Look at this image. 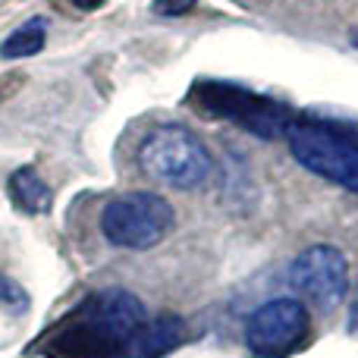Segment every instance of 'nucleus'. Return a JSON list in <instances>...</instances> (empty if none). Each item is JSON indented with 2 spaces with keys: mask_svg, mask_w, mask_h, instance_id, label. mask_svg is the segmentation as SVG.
<instances>
[{
  "mask_svg": "<svg viewBox=\"0 0 358 358\" xmlns=\"http://www.w3.org/2000/svg\"><path fill=\"white\" fill-rule=\"evenodd\" d=\"M182 340L179 317L151 321L129 289L92 292L50 343L60 358H157Z\"/></svg>",
  "mask_w": 358,
  "mask_h": 358,
  "instance_id": "nucleus-1",
  "label": "nucleus"
},
{
  "mask_svg": "<svg viewBox=\"0 0 358 358\" xmlns=\"http://www.w3.org/2000/svg\"><path fill=\"white\" fill-rule=\"evenodd\" d=\"M138 167L145 176L167 189H201L214 173V157L208 145L185 126H157L138 145Z\"/></svg>",
  "mask_w": 358,
  "mask_h": 358,
  "instance_id": "nucleus-2",
  "label": "nucleus"
},
{
  "mask_svg": "<svg viewBox=\"0 0 358 358\" xmlns=\"http://www.w3.org/2000/svg\"><path fill=\"white\" fill-rule=\"evenodd\" d=\"M289 151L308 173L358 195V136L321 120L292 117L286 129Z\"/></svg>",
  "mask_w": 358,
  "mask_h": 358,
  "instance_id": "nucleus-3",
  "label": "nucleus"
},
{
  "mask_svg": "<svg viewBox=\"0 0 358 358\" xmlns=\"http://www.w3.org/2000/svg\"><path fill=\"white\" fill-rule=\"evenodd\" d=\"M176 227V210L157 192H123L101 210V233L126 252H148L161 245Z\"/></svg>",
  "mask_w": 358,
  "mask_h": 358,
  "instance_id": "nucleus-4",
  "label": "nucleus"
},
{
  "mask_svg": "<svg viewBox=\"0 0 358 358\" xmlns=\"http://www.w3.org/2000/svg\"><path fill=\"white\" fill-rule=\"evenodd\" d=\"M189 104L198 107V113H208L217 120H229L233 126L252 132L261 138L286 136L292 123V110L277 101L255 94L248 88L227 85V82H198L189 94Z\"/></svg>",
  "mask_w": 358,
  "mask_h": 358,
  "instance_id": "nucleus-5",
  "label": "nucleus"
},
{
  "mask_svg": "<svg viewBox=\"0 0 358 358\" xmlns=\"http://www.w3.org/2000/svg\"><path fill=\"white\" fill-rule=\"evenodd\" d=\"M311 334V315L302 299H271L245 317V346L258 358H283Z\"/></svg>",
  "mask_w": 358,
  "mask_h": 358,
  "instance_id": "nucleus-6",
  "label": "nucleus"
},
{
  "mask_svg": "<svg viewBox=\"0 0 358 358\" xmlns=\"http://www.w3.org/2000/svg\"><path fill=\"white\" fill-rule=\"evenodd\" d=\"M286 283L292 286L296 296L308 299L315 308L334 311L349 292L346 255L340 248L327 245V242L308 245L292 258L289 271H286Z\"/></svg>",
  "mask_w": 358,
  "mask_h": 358,
  "instance_id": "nucleus-7",
  "label": "nucleus"
},
{
  "mask_svg": "<svg viewBox=\"0 0 358 358\" xmlns=\"http://www.w3.org/2000/svg\"><path fill=\"white\" fill-rule=\"evenodd\" d=\"M10 189V201L25 214H48L54 208V192L50 185L38 176L35 167H19L6 182Z\"/></svg>",
  "mask_w": 358,
  "mask_h": 358,
  "instance_id": "nucleus-8",
  "label": "nucleus"
},
{
  "mask_svg": "<svg viewBox=\"0 0 358 358\" xmlns=\"http://www.w3.org/2000/svg\"><path fill=\"white\" fill-rule=\"evenodd\" d=\"M48 35H44V22L41 19H31L22 29H16L3 44H0V57L3 60H19V57H31L44 48Z\"/></svg>",
  "mask_w": 358,
  "mask_h": 358,
  "instance_id": "nucleus-9",
  "label": "nucleus"
},
{
  "mask_svg": "<svg viewBox=\"0 0 358 358\" xmlns=\"http://www.w3.org/2000/svg\"><path fill=\"white\" fill-rule=\"evenodd\" d=\"M0 302L6 305V308H25V296H22V289H19L13 280H6V277H0Z\"/></svg>",
  "mask_w": 358,
  "mask_h": 358,
  "instance_id": "nucleus-10",
  "label": "nucleus"
},
{
  "mask_svg": "<svg viewBox=\"0 0 358 358\" xmlns=\"http://www.w3.org/2000/svg\"><path fill=\"white\" fill-rule=\"evenodd\" d=\"M198 0H155V13H161V16H182Z\"/></svg>",
  "mask_w": 358,
  "mask_h": 358,
  "instance_id": "nucleus-11",
  "label": "nucleus"
},
{
  "mask_svg": "<svg viewBox=\"0 0 358 358\" xmlns=\"http://www.w3.org/2000/svg\"><path fill=\"white\" fill-rule=\"evenodd\" d=\"M63 3L76 6V10H85V13H92V10H101V6H104L107 0H63Z\"/></svg>",
  "mask_w": 358,
  "mask_h": 358,
  "instance_id": "nucleus-12",
  "label": "nucleus"
}]
</instances>
